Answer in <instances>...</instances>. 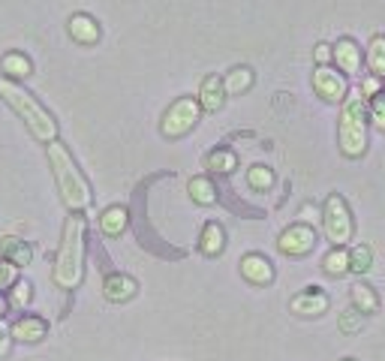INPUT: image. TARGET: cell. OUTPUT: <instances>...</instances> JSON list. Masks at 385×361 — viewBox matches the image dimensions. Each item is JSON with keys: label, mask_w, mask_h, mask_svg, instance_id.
<instances>
[{"label": "cell", "mask_w": 385, "mask_h": 361, "mask_svg": "<svg viewBox=\"0 0 385 361\" xmlns=\"http://www.w3.org/2000/svg\"><path fill=\"white\" fill-rule=\"evenodd\" d=\"M69 36H73L76 43H82V45H90V43H97L99 39V24L85 13H76L73 18H69Z\"/></svg>", "instance_id": "14"}, {"label": "cell", "mask_w": 385, "mask_h": 361, "mask_svg": "<svg viewBox=\"0 0 385 361\" xmlns=\"http://www.w3.org/2000/svg\"><path fill=\"white\" fill-rule=\"evenodd\" d=\"M313 55H316V64H319V66H326L328 60L334 57V48H331V45H326V43H319V45H316V52H313Z\"/></svg>", "instance_id": "33"}, {"label": "cell", "mask_w": 385, "mask_h": 361, "mask_svg": "<svg viewBox=\"0 0 385 361\" xmlns=\"http://www.w3.org/2000/svg\"><path fill=\"white\" fill-rule=\"evenodd\" d=\"M322 223H326L328 241H334V244H346L352 238V217H349V208L340 196L326 199V217H322Z\"/></svg>", "instance_id": "6"}, {"label": "cell", "mask_w": 385, "mask_h": 361, "mask_svg": "<svg viewBox=\"0 0 385 361\" xmlns=\"http://www.w3.org/2000/svg\"><path fill=\"white\" fill-rule=\"evenodd\" d=\"M241 274H244L250 283H256V286H265L274 280V268H271V262L265 256H259V253H247L244 259H241Z\"/></svg>", "instance_id": "9"}, {"label": "cell", "mask_w": 385, "mask_h": 361, "mask_svg": "<svg viewBox=\"0 0 385 361\" xmlns=\"http://www.w3.org/2000/svg\"><path fill=\"white\" fill-rule=\"evenodd\" d=\"M247 184L253 190H268L271 184H274V172H271L268 166H253L247 172Z\"/></svg>", "instance_id": "26"}, {"label": "cell", "mask_w": 385, "mask_h": 361, "mask_svg": "<svg viewBox=\"0 0 385 361\" xmlns=\"http://www.w3.org/2000/svg\"><path fill=\"white\" fill-rule=\"evenodd\" d=\"M48 166H52V175H55V184L60 190V199H64V205L78 214L82 208L90 205V187L85 175L78 172L73 154L60 145V142H48Z\"/></svg>", "instance_id": "2"}, {"label": "cell", "mask_w": 385, "mask_h": 361, "mask_svg": "<svg viewBox=\"0 0 385 361\" xmlns=\"http://www.w3.org/2000/svg\"><path fill=\"white\" fill-rule=\"evenodd\" d=\"M352 304H356V310H361V313H373V310L379 307V301L370 286L358 283V286H352Z\"/></svg>", "instance_id": "23"}, {"label": "cell", "mask_w": 385, "mask_h": 361, "mask_svg": "<svg viewBox=\"0 0 385 361\" xmlns=\"http://www.w3.org/2000/svg\"><path fill=\"white\" fill-rule=\"evenodd\" d=\"M0 97L6 99V106L15 108V115L24 120L27 129L39 142H57V120L36 103L34 94H27L22 85H15L13 78H0Z\"/></svg>", "instance_id": "3"}, {"label": "cell", "mask_w": 385, "mask_h": 361, "mask_svg": "<svg viewBox=\"0 0 385 361\" xmlns=\"http://www.w3.org/2000/svg\"><path fill=\"white\" fill-rule=\"evenodd\" d=\"M0 66H4L6 78H13V82H15V78H27L30 73H34L27 55H22V52H6L4 60H0Z\"/></svg>", "instance_id": "16"}, {"label": "cell", "mask_w": 385, "mask_h": 361, "mask_svg": "<svg viewBox=\"0 0 385 361\" xmlns=\"http://www.w3.org/2000/svg\"><path fill=\"white\" fill-rule=\"evenodd\" d=\"M250 85H253V69H247V66H235L226 78H223V87H226L229 97L244 94V90H250Z\"/></svg>", "instance_id": "19"}, {"label": "cell", "mask_w": 385, "mask_h": 361, "mask_svg": "<svg viewBox=\"0 0 385 361\" xmlns=\"http://www.w3.org/2000/svg\"><path fill=\"white\" fill-rule=\"evenodd\" d=\"M190 196H192V202H199V205H214L217 202L214 184H211L208 178H202V175L190 180Z\"/></svg>", "instance_id": "21"}, {"label": "cell", "mask_w": 385, "mask_h": 361, "mask_svg": "<svg viewBox=\"0 0 385 361\" xmlns=\"http://www.w3.org/2000/svg\"><path fill=\"white\" fill-rule=\"evenodd\" d=\"M4 259H9L13 265H27L34 259V250L18 238H4Z\"/></svg>", "instance_id": "20"}, {"label": "cell", "mask_w": 385, "mask_h": 361, "mask_svg": "<svg viewBox=\"0 0 385 361\" xmlns=\"http://www.w3.org/2000/svg\"><path fill=\"white\" fill-rule=\"evenodd\" d=\"M139 292V283L130 274H108L106 283H103V295L108 301H115V304H120V301H130Z\"/></svg>", "instance_id": "10"}, {"label": "cell", "mask_w": 385, "mask_h": 361, "mask_svg": "<svg viewBox=\"0 0 385 361\" xmlns=\"http://www.w3.org/2000/svg\"><path fill=\"white\" fill-rule=\"evenodd\" d=\"M15 277H18V265H13L9 259H0V292L15 286Z\"/></svg>", "instance_id": "28"}, {"label": "cell", "mask_w": 385, "mask_h": 361, "mask_svg": "<svg viewBox=\"0 0 385 361\" xmlns=\"http://www.w3.org/2000/svg\"><path fill=\"white\" fill-rule=\"evenodd\" d=\"M322 268H326L328 274H334V277L346 274V271H349V253H346V250H343V247L331 250V253L326 256V262H322Z\"/></svg>", "instance_id": "24"}, {"label": "cell", "mask_w": 385, "mask_h": 361, "mask_svg": "<svg viewBox=\"0 0 385 361\" xmlns=\"http://www.w3.org/2000/svg\"><path fill=\"white\" fill-rule=\"evenodd\" d=\"M364 319H361V310H346V313L340 316V331H346V334H352V331H361Z\"/></svg>", "instance_id": "29"}, {"label": "cell", "mask_w": 385, "mask_h": 361, "mask_svg": "<svg viewBox=\"0 0 385 361\" xmlns=\"http://www.w3.org/2000/svg\"><path fill=\"white\" fill-rule=\"evenodd\" d=\"M343 361H352V358H343Z\"/></svg>", "instance_id": "36"}, {"label": "cell", "mask_w": 385, "mask_h": 361, "mask_svg": "<svg viewBox=\"0 0 385 361\" xmlns=\"http://www.w3.org/2000/svg\"><path fill=\"white\" fill-rule=\"evenodd\" d=\"M199 112H202L199 99H192V97L178 99V103H172L169 112L163 115V124H160V129H163V136H169V139L184 136V133H190V129L196 127Z\"/></svg>", "instance_id": "5"}, {"label": "cell", "mask_w": 385, "mask_h": 361, "mask_svg": "<svg viewBox=\"0 0 385 361\" xmlns=\"http://www.w3.org/2000/svg\"><path fill=\"white\" fill-rule=\"evenodd\" d=\"M313 87H316V94L326 97L328 103H337V99L346 97V78L328 66H319L316 73H313Z\"/></svg>", "instance_id": "8"}, {"label": "cell", "mask_w": 385, "mask_h": 361, "mask_svg": "<svg viewBox=\"0 0 385 361\" xmlns=\"http://www.w3.org/2000/svg\"><path fill=\"white\" fill-rule=\"evenodd\" d=\"M334 60H337V66L343 73H356L358 64H361V55L352 39H340L337 45H334Z\"/></svg>", "instance_id": "15"}, {"label": "cell", "mask_w": 385, "mask_h": 361, "mask_svg": "<svg viewBox=\"0 0 385 361\" xmlns=\"http://www.w3.org/2000/svg\"><path fill=\"white\" fill-rule=\"evenodd\" d=\"M13 328H9L6 323H4V319H0V358H4V355H9V349H13Z\"/></svg>", "instance_id": "31"}, {"label": "cell", "mask_w": 385, "mask_h": 361, "mask_svg": "<svg viewBox=\"0 0 385 361\" xmlns=\"http://www.w3.org/2000/svg\"><path fill=\"white\" fill-rule=\"evenodd\" d=\"M370 262H373V250L364 247V244L356 247V250L349 253V268H352V271H368Z\"/></svg>", "instance_id": "27"}, {"label": "cell", "mask_w": 385, "mask_h": 361, "mask_svg": "<svg viewBox=\"0 0 385 361\" xmlns=\"http://www.w3.org/2000/svg\"><path fill=\"white\" fill-rule=\"evenodd\" d=\"M277 244H280V250L286 256H304V253H310V250H313V244H316V235H313L310 226L298 223V226H289L286 232L280 235Z\"/></svg>", "instance_id": "7"}, {"label": "cell", "mask_w": 385, "mask_h": 361, "mask_svg": "<svg viewBox=\"0 0 385 361\" xmlns=\"http://www.w3.org/2000/svg\"><path fill=\"white\" fill-rule=\"evenodd\" d=\"M368 66H370V73L385 76V36H373V39H370Z\"/></svg>", "instance_id": "22"}, {"label": "cell", "mask_w": 385, "mask_h": 361, "mask_svg": "<svg viewBox=\"0 0 385 361\" xmlns=\"http://www.w3.org/2000/svg\"><path fill=\"white\" fill-rule=\"evenodd\" d=\"M226 103V87H223V78L220 76H208L199 87V106L205 112H217Z\"/></svg>", "instance_id": "11"}, {"label": "cell", "mask_w": 385, "mask_h": 361, "mask_svg": "<svg viewBox=\"0 0 385 361\" xmlns=\"http://www.w3.org/2000/svg\"><path fill=\"white\" fill-rule=\"evenodd\" d=\"M4 313H6V298L0 295V319H4Z\"/></svg>", "instance_id": "35"}, {"label": "cell", "mask_w": 385, "mask_h": 361, "mask_svg": "<svg viewBox=\"0 0 385 361\" xmlns=\"http://www.w3.org/2000/svg\"><path fill=\"white\" fill-rule=\"evenodd\" d=\"M85 274V217H66L64 238L55 259V283L60 289H76Z\"/></svg>", "instance_id": "1"}, {"label": "cell", "mask_w": 385, "mask_h": 361, "mask_svg": "<svg viewBox=\"0 0 385 361\" xmlns=\"http://www.w3.org/2000/svg\"><path fill=\"white\" fill-rule=\"evenodd\" d=\"M223 247H226V232H223V226L208 223L205 229H202V253L217 256V253H223Z\"/></svg>", "instance_id": "18"}, {"label": "cell", "mask_w": 385, "mask_h": 361, "mask_svg": "<svg viewBox=\"0 0 385 361\" xmlns=\"http://www.w3.org/2000/svg\"><path fill=\"white\" fill-rule=\"evenodd\" d=\"M368 148V124H364V94L352 90L340 112V150L346 157H361Z\"/></svg>", "instance_id": "4"}, {"label": "cell", "mask_w": 385, "mask_h": 361, "mask_svg": "<svg viewBox=\"0 0 385 361\" xmlns=\"http://www.w3.org/2000/svg\"><path fill=\"white\" fill-rule=\"evenodd\" d=\"M99 226H103V232H106L108 238H118V235L127 229V208H120V205L106 208L103 217H99Z\"/></svg>", "instance_id": "17"}, {"label": "cell", "mask_w": 385, "mask_h": 361, "mask_svg": "<svg viewBox=\"0 0 385 361\" xmlns=\"http://www.w3.org/2000/svg\"><path fill=\"white\" fill-rule=\"evenodd\" d=\"M235 154L232 150H211L208 154V169H214V172H232L235 169Z\"/></svg>", "instance_id": "25"}, {"label": "cell", "mask_w": 385, "mask_h": 361, "mask_svg": "<svg viewBox=\"0 0 385 361\" xmlns=\"http://www.w3.org/2000/svg\"><path fill=\"white\" fill-rule=\"evenodd\" d=\"M292 313H298V316H319V313H326V307H328V295L326 292H301L292 298Z\"/></svg>", "instance_id": "13"}, {"label": "cell", "mask_w": 385, "mask_h": 361, "mask_svg": "<svg viewBox=\"0 0 385 361\" xmlns=\"http://www.w3.org/2000/svg\"><path fill=\"white\" fill-rule=\"evenodd\" d=\"M377 90H379V82H377V78H368V82H364V90H361V94H377Z\"/></svg>", "instance_id": "34"}, {"label": "cell", "mask_w": 385, "mask_h": 361, "mask_svg": "<svg viewBox=\"0 0 385 361\" xmlns=\"http://www.w3.org/2000/svg\"><path fill=\"white\" fill-rule=\"evenodd\" d=\"M13 301H15V304H22V307L30 301V283H27V280L15 283V289H13Z\"/></svg>", "instance_id": "32"}, {"label": "cell", "mask_w": 385, "mask_h": 361, "mask_svg": "<svg viewBox=\"0 0 385 361\" xmlns=\"http://www.w3.org/2000/svg\"><path fill=\"white\" fill-rule=\"evenodd\" d=\"M46 319L39 316H22L13 323V337L22 340V344H39V340L46 337Z\"/></svg>", "instance_id": "12"}, {"label": "cell", "mask_w": 385, "mask_h": 361, "mask_svg": "<svg viewBox=\"0 0 385 361\" xmlns=\"http://www.w3.org/2000/svg\"><path fill=\"white\" fill-rule=\"evenodd\" d=\"M370 118H373V124H377L379 129H385V97H373L370 99Z\"/></svg>", "instance_id": "30"}]
</instances>
